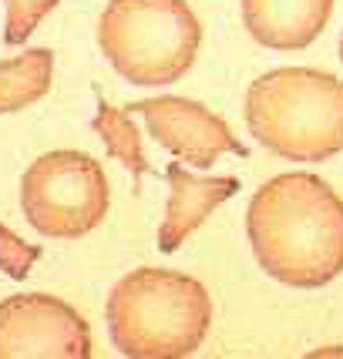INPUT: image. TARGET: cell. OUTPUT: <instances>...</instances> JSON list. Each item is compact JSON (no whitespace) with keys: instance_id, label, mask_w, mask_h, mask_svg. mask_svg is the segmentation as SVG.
Segmentation results:
<instances>
[{"instance_id":"8","label":"cell","mask_w":343,"mask_h":359,"mask_svg":"<svg viewBox=\"0 0 343 359\" xmlns=\"http://www.w3.org/2000/svg\"><path fill=\"white\" fill-rule=\"evenodd\" d=\"M169 178V202H165V219L158 229V249L175 252L182 249L188 235L195 232L222 202H229L239 191V178L226 175V178H199L188 172L182 161H172L165 168Z\"/></svg>"},{"instance_id":"11","label":"cell","mask_w":343,"mask_h":359,"mask_svg":"<svg viewBox=\"0 0 343 359\" xmlns=\"http://www.w3.org/2000/svg\"><path fill=\"white\" fill-rule=\"evenodd\" d=\"M131 114H135L131 104H128V108H115L108 101H98L91 128L98 131V138L105 141L108 155L118 158L135 178H141V175L148 172V158L141 151V131H138V125L131 121Z\"/></svg>"},{"instance_id":"15","label":"cell","mask_w":343,"mask_h":359,"mask_svg":"<svg viewBox=\"0 0 343 359\" xmlns=\"http://www.w3.org/2000/svg\"><path fill=\"white\" fill-rule=\"evenodd\" d=\"M340 61H343V34H340Z\"/></svg>"},{"instance_id":"10","label":"cell","mask_w":343,"mask_h":359,"mask_svg":"<svg viewBox=\"0 0 343 359\" xmlns=\"http://www.w3.org/2000/svg\"><path fill=\"white\" fill-rule=\"evenodd\" d=\"M54 50L31 47L11 61H0V114H14L37 104L51 91Z\"/></svg>"},{"instance_id":"2","label":"cell","mask_w":343,"mask_h":359,"mask_svg":"<svg viewBox=\"0 0 343 359\" xmlns=\"http://www.w3.org/2000/svg\"><path fill=\"white\" fill-rule=\"evenodd\" d=\"M108 336L128 359L192 356L212 326V296L195 276L141 266L115 282L105 306Z\"/></svg>"},{"instance_id":"1","label":"cell","mask_w":343,"mask_h":359,"mask_svg":"<svg viewBox=\"0 0 343 359\" xmlns=\"http://www.w3.org/2000/svg\"><path fill=\"white\" fill-rule=\"evenodd\" d=\"M256 266L290 289H323L343 272V198L310 172H283L246 208Z\"/></svg>"},{"instance_id":"5","label":"cell","mask_w":343,"mask_h":359,"mask_svg":"<svg viewBox=\"0 0 343 359\" xmlns=\"http://www.w3.org/2000/svg\"><path fill=\"white\" fill-rule=\"evenodd\" d=\"M20 208L44 238H84L111 208L105 168L84 151H47L20 178Z\"/></svg>"},{"instance_id":"6","label":"cell","mask_w":343,"mask_h":359,"mask_svg":"<svg viewBox=\"0 0 343 359\" xmlns=\"http://www.w3.org/2000/svg\"><path fill=\"white\" fill-rule=\"evenodd\" d=\"M84 316L64 299L24 292L0 302V359H91Z\"/></svg>"},{"instance_id":"14","label":"cell","mask_w":343,"mask_h":359,"mask_svg":"<svg viewBox=\"0 0 343 359\" xmlns=\"http://www.w3.org/2000/svg\"><path fill=\"white\" fill-rule=\"evenodd\" d=\"M310 356H313V359H320V356H343V346H327V349H313Z\"/></svg>"},{"instance_id":"12","label":"cell","mask_w":343,"mask_h":359,"mask_svg":"<svg viewBox=\"0 0 343 359\" xmlns=\"http://www.w3.org/2000/svg\"><path fill=\"white\" fill-rule=\"evenodd\" d=\"M61 0H7V24H4V41L11 47L24 44L37 24L44 20Z\"/></svg>"},{"instance_id":"7","label":"cell","mask_w":343,"mask_h":359,"mask_svg":"<svg viewBox=\"0 0 343 359\" xmlns=\"http://www.w3.org/2000/svg\"><path fill=\"white\" fill-rule=\"evenodd\" d=\"M145 118L148 135L169 148L182 165L192 168H212L226 151L233 155H246V148L239 144L233 128L219 118L216 111L205 104L192 101V97H179V94H162V97H148L141 104H131Z\"/></svg>"},{"instance_id":"4","label":"cell","mask_w":343,"mask_h":359,"mask_svg":"<svg viewBox=\"0 0 343 359\" xmlns=\"http://www.w3.org/2000/svg\"><path fill=\"white\" fill-rule=\"evenodd\" d=\"M202 24L186 0H108L98 20V47L128 84L162 88L192 71Z\"/></svg>"},{"instance_id":"13","label":"cell","mask_w":343,"mask_h":359,"mask_svg":"<svg viewBox=\"0 0 343 359\" xmlns=\"http://www.w3.org/2000/svg\"><path fill=\"white\" fill-rule=\"evenodd\" d=\"M41 259V245L24 242L17 232H11L4 222H0V272L11 276V279H27L31 266Z\"/></svg>"},{"instance_id":"3","label":"cell","mask_w":343,"mask_h":359,"mask_svg":"<svg viewBox=\"0 0 343 359\" xmlns=\"http://www.w3.org/2000/svg\"><path fill=\"white\" fill-rule=\"evenodd\" d=\"M246 125L283 161H330L343 151V81L316 67L266 71L246 91Z\"/></svg>"},{"instance_id":"9","label":"cell","mask_w":343,"mask_h":359,"mask_svg":"<svg viewBox=\"0 0 343 359\" xmlns=\"http://www.w3.org/2000/svg\"><path fill=\"white\" fill-rule=\"evenodd\" d=\"M333 0H242V24L259 47L303 50L327 31Z\"/></svg>"}]
</instances>
